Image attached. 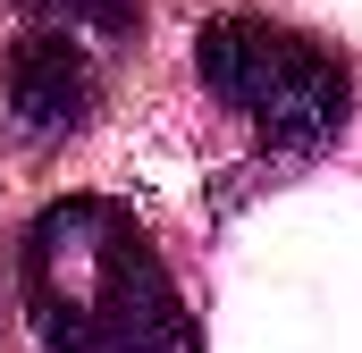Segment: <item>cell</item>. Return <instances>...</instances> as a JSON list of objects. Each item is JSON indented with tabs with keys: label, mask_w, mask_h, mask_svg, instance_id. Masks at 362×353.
<instances>
[{
	"label": "cell",
	"mask_w": 362,
	"mask_h": 353,
	"mask_svg": "<svg viewBox=\"0 0 362 353\" xmlns=\"http://www.w3.org/2000/svg\"><path fill=\"white\" fill-rule=\"evenodd\" d=\"M17 294L51 353H202L160 244L110 193H68L25 227Z\"/></svg>",
	"instance_id": "cell-1"
},
{
	"label": "cell",
	"mask_w": 362,
	"mask_h": 353,
	"mask_svg": "<svg viewBox=\"0 0 362 353\" xmlns=\"http://www.w3.org/2000/svg\"><path fill=\"white\" fill-rule=\"evenodd\" d=\"M42 17V34H68V42H127L144 25V0H25Z\"/></svg>",
	"instance_id": "cell-4"
},
{
	"label": "cell",
	"mask_w": 362,
	"mask_h": 353,
	"mask_svg": "<svg viewBox=\"0 0 362 353\" xmlns=\"http://www.w3.org/2000/svg\"><path fill=\"white\" fill-rule=\"evenodd\" d=\"M194 76L219 109H236L270 152H320L354 118V76L337 51L270 17H219L194 34Z\"/></svg>",
	"instance_id": "cell-2"
},
{
	"label": "cell",
	"mask_w": 362,
	"mask_h": 353,
	"mask_svg": "<svg viewBox=\"0 0 362 353\" xmlns=\"http://www.w3.org/2000/svg\"><path fill=\"white\" fill-rule=\"evenodd\" d=\"M8 118L25 126V135H76L93 118V92H101V76H93L85 42H68V34H25L17 51H8Z\"/></svg>",
	"instance_id": "cell-3"
}]
</instances>
